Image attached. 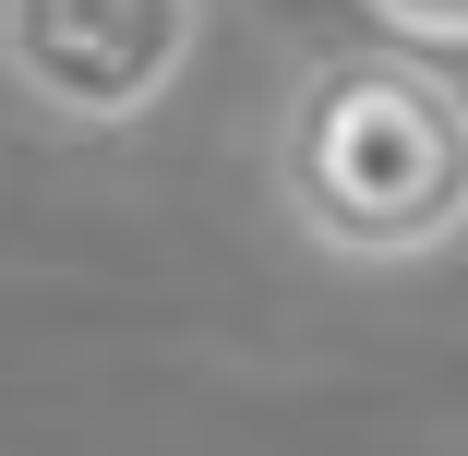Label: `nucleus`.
<instances>
[{"mask_svg": "<svg viewBox=\"0 0 468 456\" xmlns=\"http://www.w3.org/2000/svg\"><path fill=\"white\" fill-rule=\"evenodd\" d=\"M276 205L336 264H432L468 240V97L409 48H324L276 121Z\"/></svg>", "mask_w": 468, "mask_h": 456, "instance_id": "f257e3e1", "label": "nucleus"}, {"mask_svg": "<svg viewBox=\"0 0 468 456\" xmlns=\"http://www.w3.org/2000/svg\"><path fill=\"white\" fill-rule=\"evenodd\" d=\"M360 13H385V25L420 37V48H468V0H360Z\"/></svg>", "mask_w": 468, "mask_h": 456, "instance_id": "7ed1b4c3", "label": "nucleus"}, {"mask_svg": "<svg viewBox=\"0 0 468 456\" xmlns=\"http://www.w3.org/2000/svg\"><path fill=\"white\" fill-rule=\"evenodd\" d=\"M205 37V0H0V72L72 133L144 121Z\"/></svg>", "mask_w": 468, "mask_h": 456, "instance_id": "f03ea898", "label": "nucleus"}]
</instances>
